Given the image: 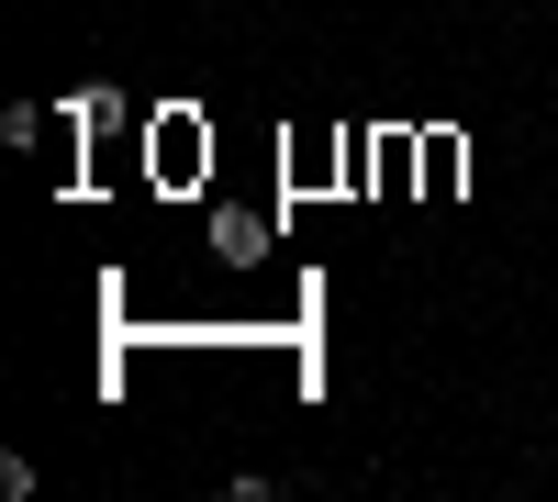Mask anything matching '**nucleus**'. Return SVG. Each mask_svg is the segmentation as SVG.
Returning <instances> with one entry per match:
<instances>
[{
    "instance_id": "1",
    "label": "nucleus",
    "mask_w": 558,
    "mask_h": 502,
    "mask_svg": "<svg viewBox=\"0 0 558 502\" xmlns=\"http://www.w3.org/2000/svg\"><path fill=\"white\" fill-rule=\"evenodd\" d=\"M547 101H558V78H547Z\"/></svg>"
}]
</instances>
